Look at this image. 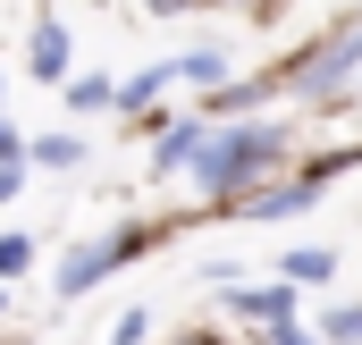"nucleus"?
Wrapping results in <instances>:
<instances>
[{
    "label": "nucleus",
    "instance_id": "f257e3e1",
    "mask_svg": "<svg viewBox=\"0 0 362 345\" xmlns=\"http://www.w3.org/2000/svg\"><path fill=\"white\" fill-rule=\"evenodd\" d=\"M278 160V127H219V135H202V152H194V177H202V194H236L253 169H270Z\"/></svg>",
    "mask_w": 362,
    "mask_h": 345
},
{
    "label": "nucleus",
    "instance_id": "f03ea898",
    "mask_svg": "<svg viewBox=\"0 0 362 345\" xmlns=\"http://www.w3.org/2000/svg\"><path fill=\"white\" fill-rule=\"evenodd\" d=\"M354 59H362V34L346 25L337 42H320V51L295 68V85H303V93H329V85H346V68H354Z\"/></svg>",
    "mask_w": 362,
    "mask_h": 345
},
{
    "label": "nucleus",
    "instance_id": "20e7f679",
    "mask_svg": "<svg viewBox=\"0 0 362 345\" xmlns=\"http://www.w3.org/2000/svg\"><path fill=\"white\" fill-rule=\"evenodd\" d=\"M34 76H68V34H59V17H34Z\"/></svg>",
    "mask_w": 362,
    "mask_h": 345
},
{
    "label": "nucleus",
    "instance_id": "ddd939ff",
    "mask_svg": "<svg viewBox=\"0 0 362 345\" xmlns=\"http://www.w3.org/2000/svg\"><path fill=\"white\" fill-rule=\"evenodd\" d=\"M329 337H337V345H346V337H362V303H346V312L329 320Z\"/></svg>",
    "mask_w": 362,
    "mask_h": 345
},
{
    "label": "nucleus",
    "instance_id": "0eeeda50",
    "mask_svg": "<svg viewBox=\"0 0 362 345\" xmlns=\"http://www.w3.org/2000/svg\"><path fill=\"white\" fill-rule=\"evenodd\" d=\"M194 152H202V127H169V144H160L152 160H160V169H185Z\"/></svg>",
    "mask_w": 362,
    "mask_h": 345
},
{
    "label": "nucleus",
    "instance_id": "1a4fd4ad",
    "mask_svg": "<svg viewBox=\"0 0 362 345\" xmlns=\"http://www.w3.org/2000/svg\"><path fill=\"white\" fill-rule=\"evenodd\" d=\"M329 269H337V261H329V253H286V278H295V286H320Z\"/></svg>",
    "mask_w": 362,
    "mask_h": 345
},
{
    "label": "nucleus",
    "instance_id": "4468645a",
    "mask_svg": "<svg viewBox=\"0 0 362 345\" xmlns=\"http://www.w3.org/2000/svg\"><path fill=\"white\" fill-rule=\"evenodd\" d=\"M0 160H17V127L8 118H0Z\"/></svg>",
    "mask_w": 362,
    "mask_h": 345
},
{
    "label": "nucleus",
    "instance_id": "2eb2a0df",
    "mask_svg": "<svg viewBox=\"0 0 362 345\" xmlns=\"http://www.w3.org/2000/svg\"><path fill=\"white\" fill-rule=\"evenodd\" d=\"M8 194H17V160H0V202H8Z\"/></svg>",
    "mask_w": 362,
    "mask_h": 345
},
{
    "label": "nucleus",
    "instance_id": "9b49d317",
    "mask_svg": "<svg viewBox=\"0 0 362 345\" xmlns=\"http://www.w3.org/2000/svg\"><path fill=\"white\" fill-rule=\"evenodd\" d=\"M25 261H34V245H25V236H0V278H8V269H25Z\"/></svg>",
    "mask_w": 362,
    "mask_h": 345
},
{
    "label": "nucleus",
    "instance_id": "f8f14e48",
    "mask_svg": "<svg viewBox=\"0 0 362 345\" xmlns=\"http://www.w3.org/2000/svg\"><path fill=\"white\" fill-rule=\"evenodd\" d=\"M144 329H152V320H144V312H127V320L110 329V345H144Z\"/></svg>",
    "mask_w": 362,
    "mask_h": 345
},
{
    "label": "nucleus",
    "instance_id": "39448f33",
    "mask_svg": "<svg viewBox=\"0 0 362 345\" xmlns=\"http://www.w3.org/2000/svg\"><path fill=\"white\" fill-rule=\"evenodd\" d=\"M236 312H253V320H286V312H295V295H286V286H236Z\"/></svg>",
    "mask_w": 362,
    "mask_h": 345
},
{
    "label": "nucleus",
    "instance_id": "9d476101",
    "mask_svg": "<svg viewBox=\"0 0 362 345\" xmlns=\"http://www.w3.org/2000/svg\"><path fill=\"white\" fill-rule=\"evenodd\" d=\"M160 85H169V68H152V76H135V85H118V101H127V110H144V101H152Z\"/></svg>",
    "mask_w": 362,
    "mask_h": 345
},
{
    "label": "nucleus",
    "instance_id": "6e6552de",
    "mask_svg": "<svg viewBox=\"0 0 362 345\" xmlns=\"http://www.w3.org/2000/svg\"><path fill=\"white\" fill-rule=\"evenodd\" d=\"M34 160H51V169H76V160H85V144H76V135H42V144H34Z\"/></svg>",
    "mask_w": 362,
    "mask_h": 345
},
{
    "label": "nucleus",
    "instance_id": "423d86ee",
    "mask_svg": "<svg viewBox=\"0 0 362 345\" xmlns=\"http://www.w3.org/2000/svg\"><path fill=\"white\" fill-rule=\"evenodd\" d=\"M169 76H185V85H219V76H228V51H185Z\"/></svg>",
    "mask_w": 362,
    "mask_h": 345
},
{
    "label": "nucleus",
    "instance_id": "dca6fc26",
    "mask_svg": "<svg viewBox=\"0 0 362 345\" xmlns=\"http://www.w3.org/2000/svg\"><path fill=\"white\" fill-rule=\"evenodd\" d=\"M278 345H312V337H303V329H295V320H278Z\"/></svg>",
    "mask_w": 362,
    "mask_h": 345
},
{
    "label": "nucleus",
    "instance_id": "7ed1b4c3",
    "mask_svg": "<svg viewBox=\"0 0 362 345\" xmlns=\"http://www.w3.org/2000/svg\"><path fill=\"white\" fill-rule=\"evenodd\" d=\"M135 253V236H101V245H85V253L59 269V295H85V286H101L110 278V261H127Z\"/></svg>",
    "mask_w": 362,
    "mask_h": 345
},
{
    "label": "nucleus",
    "instance_id": "f3484780",
    "mask_svg": "<svg viewBox=\"0 0 362 345\" xmlns=\"http://www.w3.org/2000/svg\"><path fill=\"white\" fill-rule=\"evenodd\" d=\"M152 8H160V17H177V8H194V0H152Z\"/></svg>",
    "mask_w": 362,
    "mask_h": 345
}]
</instances>
